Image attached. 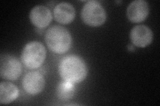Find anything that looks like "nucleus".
Instances as JSON below:
<instances>
[{"mask_svg": "<svg viewBox=\"0 0 160 106\" xmlns=\"http://www.w3.org/2000/svg\"><path fill=\"white\" fill-rule=\"evenodd\" d=\"M59 73L63 80L73 84L79 83L86 79L88 67L81 57L69 55L64 57L60 62Z\"/></svg>", "mask_w": 160, "mask_h": 106, "instance_id": "obj_1", "label": "nucleus"}, {"mask_svg": "<svg viewBox=\"0 0 160 106\" xmlns=\"http://www.w3.org/2000/svg\"><path fill=\"white\" fill-rule=\"evenodd\" d=\"M45 41L52 52L63 54L71 47L72 40L71 34L66 28L61 25H53L47 30Z\"/></svg>", "mask_w": 160, "mask_h": 106, "instance_id": "obj_2", "label": "nucleus"}, {"mask_svg": "<svg viewBox=\"0 0 160 106\" xmlns=\"http://www.w3.org/2000/svg\"><path fill=\"white\" fill-rule=\"evenodd\" d=\"M46 57V48L41 43L38 41H32L26 44L21 55L22 63L29 69L39 68L44 62Z\"/></svg>", "mask_w": 160, "mask_h": 106, "instance_id": "obj_3", "label": "nucleus"}, {"mask_svg": "<svg viewBox=\"0 0 160 106\" xmlns=\"http://www.w3.org/2000/svg\"><path fill=\"white\" fill-rule=\"evenodd\" d=\"M83 21L91 27H99L106 20V12L101 3L97 1H89L84 5L81 12Z\"/></svg>", "mask_w": 160, "mask_h": 106, "instance_id": "obj_4", "label": "nucleus"}, {"mask_svg": "<svg viewBox=\"0 0 160 106\" xmlns=\"http://www.w3.org/2000/svg\"><path fill=\"white\" fill-rule=\"evenodd\" d=\"M22 72V64L19 60L10 54L2 55L0 61V74L8 80H16Z\"/></svg>", "mask_w": 160, "mask_h": 106, "instance_id": "obj_5", "label": "nucleus"}, {"mask_svg": "<svg viewBox=\"0 0 160 106\" xmlns=\"http://www.w3.org/2000/svg\"><path fill=\"white\" fill-rule=\"evenodd\" d=\"M45 78L39 72L33 71L27 73L22 80L24 90L31 95H36L42 92L45 87Z\"/></svg>", "mask_w": 160, "mask_h": 106, "instance_id": "obj_6", "label": "nucleus"}, {"mask_svg": "<svg viewBox=\"0 0 160 106\" xmlns=\"http://www.w3.org/2000/svg\"><path fill=\"white\" fill-rule=\"evenodd\" d=\"M130 39L132 43L138 47L144 48L152 43L153 33L146 25H136L130 31Z\"/></svg>", "mask_w": 160, "mask_h": 106, "instance_id": "obj_7", "label": "nucleus"}, {"mask_svg": "<svg viewBox=\"0 0 160 106\" xmlns=\"http://www.w3.org/2000/svg\"><path fill=\"white\" fill-rule=\"evenodd\" d=\"M149 12V4L146 1L135 0L128 7L127 17L132 23H140L147 18Z\"/></svg>", "mask_w": 160, "mask_h": 106, "instance_id": "obj_8", "label": "nucleus"}, {"mask_svg": "<svg viewBox=\"0 0 160 106\" xmlns=\"http://www.w3.org/2000/svg\"><path fill=\"white\" fill-rule=\"evenodd\" d=\"M29 19L32 23L38 28L48 27L52 20V14L46 6L39 5L35 6L30 12Z\"/></svg>", "mask_w": 160, "mask_h": 106, "instance_id": "obj_9", "label": "nucleus"}, {"mask_svg": "<svg viewBox=\"0 0 160 106\" xmlns=\"http://www.w3.org/2000/svg\"><path fill=\"white\" fill-rule=\"evenodd\" d=\"M76 16V10L72 6L67 2H62L55 7L53 17L56 21L62 24L71 23Z\"/></svg>", "mask_w": 160, "mask_h": 106, "instance_id": "obj_10", "label": "nucleus"}, {"mask_svg": "<svg viewBox=\"0 0 160 106\" xmlns=\"http://www.w3.org/2000/svg\"><path fill=\"white\" fill-rule=\"evenodd\" d=\"M19 90L16 85L9 82H2L0 84V103L8 104L17 99Z\"/></svg>", "mask_w": 160, "mask_h": 106, "instance_id": "obj_11", "label": "nucleus"}, {"mask_svg": "<svg viewBox=\"0 0 160 106\" xmlns=\"http://www.w3.org/2000/svg\"><path fill=\"white\" fill-rule=\"evenodd\" d=\"M75 94V86L73 83L63 80L60 82L56 88V95L62 101H69L72 99Z\"/></svg>", "mask_w": 160, "mask_h": 106, "instance_id": "obj_12", "label": "nucleus"}, {"mask_svg": "<svg viewBox=\"0 0 160 106\" xmlns=\"http://www.w3.org/2000/svg\"><path fill=\"white\" fill-rule=\"evenodd\" d=\"M128 49L129 50H130V51H134L135 49L133 48V47L132 46V45H128Z\"/></svg>", "mask_w": 160, "mask_h": 106, "instance_id": "obj_13", "label": "nucleus"}]
</instances>
